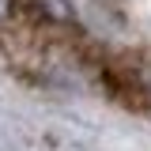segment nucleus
I'll list each match as a JSON object with an SVG mask.
<instances>
[{
	"mask_svg": "<svg viewBox=\"0 0 151 151\" xmlns=\"http://www.w3.org/2000/svg\"><path fill=\"white\" fill-rule=\"evenodd\" d=\"M102 79H106L110 94L121 102V106L151 113V60L110 64V68H102Z\"/></svg>",
	"mask_w": 151,
	"mask_h": 151,
	"instance_id": "nucleus-1",
	"label": "nucleus"
},
{
	"mask_svg": "<svg viewBox=\"0 0 151 151\" xmlns=\"http://www.w3.org/2000/svg\"><path fill=\"white\" fill-rule=\"evenodd\" d=\"M38 23H45V27H72L76 23V8L72 0H19Z\"/></svg>",
	"mask_w": 151,
	"mask_h": 151,
	"instance_id": "nucleus-2",
	"label": "nucleus"
},
{
	"mask_svg": "<svg viewBox=\"0 0 151 151\" xmlns=\"http://www.w3.org/2000/svg\"><path fill=\"white\" fill-rule=\"evenodd\" d=\"M15 8H19V0H0V23H8L15 15Z\"/></svg>",
	"mask_w": 151,
	"mask_h": 151,
	"instance_id": "nucleus-3",
	"label": "nucleus"
}]
</instances>
